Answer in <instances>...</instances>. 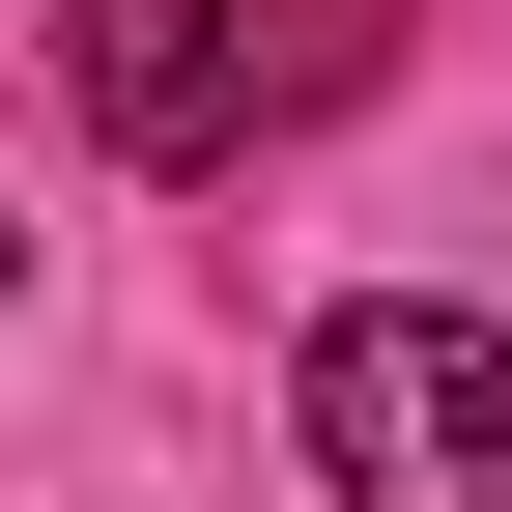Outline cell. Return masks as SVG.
<instances>
[{"mask_svg":"<svg viewBox=\"0 0 512 512\" xmlns=\"http://www.w3.org/2000/svg\"><path fill=\"white\" fill-rule=\"evenodd\" d=\"M57 86L114 171H228L256 143V0H57Z\"/></svg>","mask_w":512,"mask_h":512,"instance_id":"2","label":"cell"},{"mask_svg":"<svg viewBox=\"0 0 512 512\" xmlns=\"http://www.w3.org/2000/svg\"><path fill=\"white\" fill-rule=\"evenodd\" d=\"M0 285H29V256H0Z\"/></svg>","mask_w":512,"mask_h":512,"instance_id":"3","label":"cell"},{"mask_svg":"<svg viewBox=\"0 0 512 512\" xmlns=\"http://www.w3.org/2000/svg\"><path fill=\"white\" fill-rule=\"evenodd\" d=\"M313 484L342 512H512V313H313Z\"/></svg>","mask_w":512,"mask_h":512,"instance_id":"1","label":"cell"}]
</instances>
